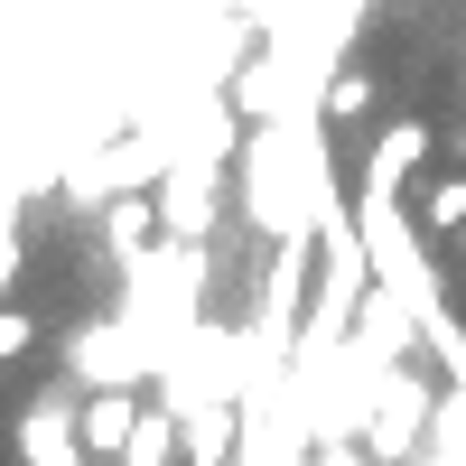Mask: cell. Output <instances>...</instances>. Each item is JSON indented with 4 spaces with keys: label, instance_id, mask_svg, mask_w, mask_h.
<instances>
[{
    "label": "cell",
    "instance_id": "cell-4",
    "mask_svg": "<svg viewBox=\"0 0 466 466\" xmlns=\"http://www.w3.org/2000/svg\"><path fill=\"white\" fill-rule=\"evenodd\" d=\"M364 103H373V75L336 66V75H327V94H318V122H327V131H345V122H364Z\"/></svg>",
    "mask_w": 466,
    "mask_h": 466
},
{
    "label": "cell",
    "instance_id": "cell-2",
    "mask_svg": "<svg viewBox=\"0 0 466 466\" xmlns=\"http://www.w3.org/2000/svg\"><path fill=\"white\" fill-rule=\"evenodd\" d=\"M420 233H430L439 252H466V168H439L420 187Z\"/></svg>",
    "mask_w": 466,
    "mask_h": 466
},
{
    "label": "cell",
    "instance_id": "cell-3",
    "mask_svg": "<svg viewBox=\"0 0 466 466\" xmlns=\"http://www.w3.org/2000/svg\"><path fill=\"white\" fill-rule=\"evenodd\" d=\"M430 159V122H392L373 140V159H364V187H382V197H401V177Z\"/></svg>",
    "mask_w": 466,
    "mask_h": 466
},
{
    "label": "cell",
    "instance_id": "cell-5",
    "mask_svg": "<svg viewBox=\"0 0 466 466\" xmlns=\"http://www.w3.org/2000/svg\"><path fill=\"white\" fill-rule=\"evenodd\" d=\"M28 345H37V318H28V308H0V364L28 355Z\"/></svg>",
    "mask_w": 466,
    "mask_h": 466
},
{
    "label": "cell",
    "instance_id": "cell-1",
    "mask_svg": "<svg viewBox=\"0 0 466 466\" xmlns=\"http://www.w3.org/2000/svg\"><path fill=\"white\" fill-rule=\"evenodd\" d=\"M75 430H85V457H112V466H122L131 439H140V401H131V382H122V392H103L85 420H75Z\"/></svg>",
    "mask_w": 466,
    "mask_h": 466
}]
</instances>
